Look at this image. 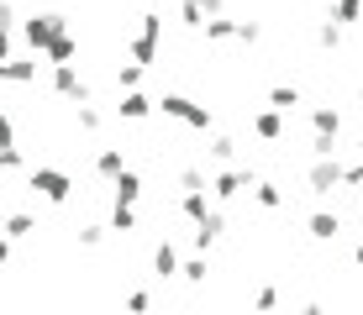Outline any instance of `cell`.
I'll list each match as a JSON object with an SVG mask.
<instances>
[{"label": "cell", "mask_w": 363, "mask_h": 315, "mask_svg": "<svg viewBox=\"0 0 363 315\" xmlns=\"http://www.w3.org/2000/svg\"><path fill=\"white\" fill-rule=\"evenodd\" d=\"M21 37H27L32 53H48L58 37H69V21L58 16V11H32V16L21 21Z\"/></svg>", "instance_id": "1"}, {"label": "cell", "mask_w": 363, "mask_h": 315, "mask_svg": "<svg viewBox=\"0 0 363 315\" xmlns=\"http://www.w3.org/2000/svg\"><path fill=\"white\" fill-rule=\"evenodd\" d=\"M237 27H242V21H232V16H206V42H237Z\"/></svg>", "instance_id": "14"}, {"label": "cell", "mask_w": 363, "mask_h": 315, "mask_svg": "<svg viewBox=\"0 0 363 315\" xmlns=\"http://www.w3.org/2000/svg\"><path fill=\"white\" fill-rule=\"evenodd\" d=\"M221 236H227V216H221V210H216V205H211V210H206V216H200V221H195V247H200V252H206V247H216V242H221Z\"/></svg>", "instance_id": "9"}, {"label": "cell", "mask_w": 363, "mask_h": 315, "mask_svg": "<svg viewBox=\"0 0 363 315\" xmlns=\"http://www.w3.org/2000/svg\"><path fill=\"white\" fill-rule=\"evenodd\" d=\"M358 105H363V90H358Z\"/></svg>", "instance_id": "41"}, {"label": "cell", "mask_w": 363, "mask_h": 315, "mask_svg": "<svg viewBox=\"0 0 363 315\" xmlns=\"http://www.w3.org/2000/svg\"><path fill=\"white\" fill-rule=\"evenodd\" d=\"M179 273H184L190 284H206V273H211V268H206V258H190V263H184Z\"/></svg>", "instance_id": "31"}, {"label": "cell", "mask_w": 363, "mask_h": 315, "mask_svg": "<svg viewBox=\"0 0 363 315\" xmlns=\"http://www.w3.org/2000/svg\"><path fill=\"white\" fill-rule=\"evenodd\" d=\"M316 42H321V47H332V53H337V47H342V21H332V16H327V21L316 27Z\"/></svg>", "instance_id": "25"}, {"label": "cell", "mask_w": 363, "mask_h": 315, "mask_svg": "<svg viewBox=\"0 0 363 315\" xmlns=\"http://www.w3.org/2000/svg\"><path fill=\"white\" fill-rule=\"evenodd\" d=\"M337 184H342V163H337V153L311 158V168H306V189H311V195L327 200V195H337Z\"/></svg>", "instance_id": "4"}, {"label": "cell", "mask_w": 363, "mask_h": 315, "mask_svg": "<svg viewBox=\"0 0 363 315\" xmlns=\"http://www.w3.org/2000/svg\"><path fill=\"white\" fill-rule=\"evenodd\" d=\"M253 305H258V310H274V305H279V289H258Z\"/></svg>", "instance_id": "35"}, {"label": "cell", "mask_w": 363, "mask_h": 315, "mask_svg": "<svg viewBox=\"0 0 363 315\" xmlns=\"http://www.w3.org/2000/svg\"><path fill=\"white\" fill-rule=\"evenodd\" d=\"M158 110H164L169 121L190 126V132H211V126H216V116H211V105H195L190 95H164V100H158Z\"/></svg>", "instance_id": "3"}, {"label": "cell", "mask_w": 363, "mask_h": 315, "mask_svg": "<svg viewBox=\"0 0 363 315\" xmlns=\"http://www.w3.org/2000/svg\"><path fill=\"white\" fill-rule=\"evenodd\" d=\"M111 189H116V200H127V205H137V200H143V179H137L132 168H121L116 179H111Z\"/></svg>", "instance_id": "17"}, {"label": "cell", "mask_w": 363, "mask_h": 315, "mask_svg": "<svg viewBox=\"0 0 363 315\" xmlns=\"http://www.w3.org/2000/svg\"><path fill=\"white\" fill-rule=\"evenodd\" d=\"M74 121H79V132H100V126H106V110L90 105V100H79V105H74Z\"/></svg>", "instance_id": "19"}, {"label": "cell", "mask_w": 363, "mask_h": 315, "mask_svg": "<svg viewBox=\"0 0 363 315\" xmlns=\"http://www.w3.org/2000/svg\"><path fill=\"white\" fill-rule=\"evenodd\" d=\"M211 158H216V163H232V158H237V142H232L227 132H216V137H211Z\"/></svg>", "instance_id": "27"}, {"label": "cell", "mask_w": 363, "mask_h": 315, "mask_svg": "<svg viewBox=\"0 0 363 315\" xmlns=\"http://www.w3.org/2000/svg\"><path fill=\"white\" fill-rule=\"evenodd\" d=\"M0 168H6V173H21V168H27L21 147H0Z\"/></svg>", "instance_id": "28"}, {"label": "cell", "mask_w": 363, "mask_h": 315, "mask_svg": "<svg viewBox=\"0 0 363 315\" xmlns=\"http://www.w3.org/2000/svg\"><path fill=\"white\" fill-rule=\"evenodd\" d=\"M0 147H16V121L0 110Z\"/></svg>", "instance_id": "32"}, {"label": "cell", "mask_w": 363, "mask_h": 315, "mask_svg": "<svg viewBox=\"0 0 363 315\" xmlns=\"http://www.w3.org/2000/svg\"><path fill=\"white\" fill-rule=\"evenodd\" d=\"M37 79V63H27V58H6L0 63V84H32Z\"/></svg>", "instance_id": "12"}, {"label": "cell", "mask_w": 363, "mask_h": 315, "mask_svg": "<svg viewBox=\"0 0 363 315\" xmlns=\"http://www.w3.org/2000/svg\"><path fill=\"white\" fill-rule=\"evenodd\" d=\"M53 90L64 95V100H74V105H79V100H90V84L79 79V69H74V63H53Z\"/></svg>", "instance_id": "7"}, {"label": "cell", "mask_w": 363, "mask_h": 315, "mask_svg": "<svg viewBox=\"0 0 363 315\" xmlns=\"http://www.w3.org/2000/svg\"><path fill=\"white\" fill-rule=\"evenodd\" d=\"M206 210H211V189H179V216L190 226L206 216Z\"/></svg>", "instance_id": "11"}, {"label": "cell", "mask_w": 363, "mask_h": 315, "mask_svg": "<svg viewBox=\"0 0 363 315\" xmlns=\"http://www.w3.org/2000/svg\"><path fill=\"white\" fill-rule=\"evenodd\" d=\"M342 184H347V189H358V184H363V158H358V163H347V168H342Z\"/></svg>", "instance_id": "34"}, {"label": "cell", "mask_w": 363, "mask_h": 315, "mask_svg": "<svg viewBox=\"0 0 363 315\" xmlns=\"http://www.w3.org/2000/svg\"><path fill=\"white\" fill-rule=\"evenodd\" d=\"M121 168H127V153H121V147H100L95 153V173L100 179H116Z\"/></svg>", "instance_id": "15"}, {"label": "cell", "mask_w": 363, "mask_h": 315, "mask_svg": "<svg viewBox=\"0 0 363 315\" xmlns=\"http://www.w3.org/2000/svg\"><path fill=\"white\" fill-rule=\"evenodd\" d=\"M258 37H264V27H258V21H242V27H237V42H247V47H253Z\"/></svg>", "instance_id": "33"}, {"label": "cell", "mask_w": 363, "mask_h": 315, "mask_svg": "<svg viewBox=\"0 0 363 315\" xmlns=\"http://www.w3.org/2000/svg\"><path fill=\"white\" fill-rule=\"evenodd\" d=\"M0 263H11V236L0 231Z\"/></svg>", "instance_id": "38"}, {"label": "cell", "mask_w": 363, "mask_h": 315, "mask_svg": "<svg viewBox=\"0 0 363 315\" xmlns=\"http://www.w3.org/2000/svg\"><path fill=\"white\" fill-rule=\"evenodd\" d=\"M48 58H53V63H74V58H79V42H74V37H58V42L48 47Z\"/></svg>", "instance_id": "26"}, {"label": "cell", "mask_w": 363, "mask_h": 315, "mask_svg": "<svg viewBox=\"0 0 363 315\" xmlns=\"http://www.w3.org/2000/svg\"><path fill=\"white\" fill-rule=\"evenodd\" d=\"M11 32H16V27H0V63L11 58Z\"/></svg>", "instance_id": "37"}, {"label": "cell", "mask_w": 363, "mask_h": 315, "mask_svg": "<svg viewBox=\"0 0 363 315\" xmlns=\"http://www.w3.org/2000/svg\"><path fill=\"white\" fill-rule=\"evenodd\" d=\"M143 63H121V69H116V90H143Z\"/></svg>", "instance_id": "24"}, {"label": "cell", "mask_w": 363, "mask_h": 315, "mask_svg": "<svg viewBox=\"0 0 363 315\" xmlns=\"http://www.w3.org/2000/svg\"><path fill=\"white\" fill-rule=\"evenodd\" d=\"M27 189H37V195H43L48 205H69L74 179H69L64 168H32V173H27Z\"/></svg>", "instance_id": "5"}, {"label": "cell", "mask_w": 363, "mask_h": 315, "mask_svg": "<svg viewBox=\"0 0 363 315\" xmlns=\"http://www.w3.org/2000/svg\"><path fill=\"white\" fill-rule=\"evenodd\" d=\"M111 231H137V205L116 200V205H111Z\"/></svg>", "instance_id": "21"}, {"label": "cell", "mask_w": 363, "mask_h": 315, "mask_svg": "<svg viewBox=\"0 0 363 315\" xmlns=\"http://www.w3.org/2000/svg\"><path fill=\"white\" fill-rule=\"evenodd\" d=\"M179 189H211L206 168H179Z\"/></svg>", "instance_id": "29"}, {"label": "cell", "mask_w": 363, "mask_h": 315, "mask_svg": "<svg viewBox=\"0 0 363 315\" xmlns=\"http://www.w3.org/2000/svg\"><path fill=\"white\" fill-rule=\"evenodd\" d=\"M358 158H363V137H358Z\"/></svg>", "instance_id": "40"}, {"label": "cell", "mask_w": 363, "mask_h": 315, "mask_svg": "<svg viewBox=\"0 0 363 315\" xmlns=\"http://www.w3.org/2000/svg\"><path fill=\"white\" fill-rule=\"evenodd\" d=\"M0 231H6L11 242H21V236H32V231H37V216H32V210H11V216H6V226H0Z\"/></svg>", "instance_id": "16"}, {"label": "cell", "mask_w": 363, "mask_h": 315, "mask_svg": "<svg viewBox=\"0 0 363 315\" xmlns=\"http://www.w3.org/2000/svg\"><path fill=\"white\" fill-rule=\"evenodd\" d=\"M153 110H158V100L143 95V90H121V100H116V116L121 121H147Z\"/></svg>", "instance_id": "8"}, {"label": "cell", "mask_w": 363, "mask_h": 315, "mask_svg": "<svg viewBox=\"0 0 363 315\" xmlns=\"http://www.w3.org/2000/svg\"><path fill=\"white\" fill-rule=\"evenodd\" d=\"M106 231H111V226H79V247H100Z\"/></svg>", "instance_id": "30"}, {"label": "cell", "mask_w": 363, "mask_h": 315, "mask_svg": "<svg viewBox=\"0 0 363 315\" xmlns=\"http://www.w3.org/2000/svg\"><path fill=\"white\" fill-rule=\"evenodd\" d=\"M158 42H164V16H158V11H147V16L137 21V37L127 42V58L143 63V69H153V63H158Z\"/></svg>", "instance_id": "2"}, {"label": "cell", "mask_w": 363, "mask_h": 315, "mask_svg": "<svg viewBox=\"0 0 363 315\" xmlns=\"http://www.w3.org/2000/svg\"><path fill=\"white\" fill-rule=\"evenodd\" d=\"M269 105H279L284 116H290V110L300 105V90H295V84H274V90H269Z\"/></svg>", "instance_id": "23"}, {"label": "cell", "mask_w": 363, "mask_h": 315, "mask_svg": "<svg viewBox=\"0 0 363 315\" xmlns=\"http://www.w3.org/2000/svg\"><path fill=\"white\" fill-rule=\"evenodd\" d=\"M153 273H158V279H174V273H179V252H174L169 242L153 247Z\"/></svg>", "instance_id": "18"}, {"label": "cell", "mask_w": 363, "mask_h": 315, "mask_svg": "<svg viewBox=\"0 0 363 315\" xmlns=\"http://www.w3.org/2000/svg\"><path fill=\"white\" fill-rule=\"evenodd\" d=\"M306 231L316 236V242H337V231H342V221H337L332 210H316V216L306 221Z\"/></svg>", "instance_id": "13"}, {"label": "cell", "mask_w": 363, "mask_h": 315, "mask_svg": "<svg viewBox=\"0 0 363 315\" xmlns=\"http://www.w3.org/2000/svg\"><path fill=\"white\" fill-rule=\"evenodd\" d=\"M0 27H21V21H16V6H11V0H0Z\"/></svg>", "instance_id": "36"}, {"label": "cell", "mask_w": 363, "mask_h": 315, "mask_svg": "<svg viewBox=\"0 0 363 315\" xmlns=\"http://www.w3.org/2000/svg\"><path fill=\"white\" fill-rule=\"evenodd\" d=\"M327 6H332V21H342V27L363 21V0H327Z\"/></svg>", "instance_id": "20"}, {"label": "cell", "mask_w": 363, "mask_h": 315, "mask_svg": "<svg viewBox=\"0 0 363 315\" xmlns=\"http://www.w3.org/2000/svg\"><path fill=\"white\" fill-rule=\"evenodd\" d=\"M353 263H358V268H363V242H358V247H353Z\"/></svg>", "instance_id": "39"}, {"label": "cell", "mask_w": 363, "mask_h": 315, "mask_svg": "<svg viewBox=\"0 0 363 315\" xmlns=\"http://www.w3.org/2000/svg\"><path fill=\"white\" fill-rule=\"evenodd\" d=\"M358 210H363V195H358Z\"/></svg>", "instance_id": "42"}, {"label": "cell", "mask_w": 363, "mask_h": 315, "mask_svg": "<svg viewBox=\"0 0 363 315\" xmlns=\"http://www.w3.org/2000/svg\"><path fill=\"white\" fill-rule=\"evenodd\" d=\"M253 200H258V205H264V210H284V189L279 184H253Z\"/></svg>", "instance_id": "22"}, {"label": "cell", "mask_w": 363, "mask_h": 315, "mask_svg": "<svg viewBox=\"0 0 363 315\" xmlns=\"http://www.w3.org/2000/svg\"><path fill=\"white\" fill-rule=\"evenodd\" d=\"M253 184H258V179H253V168H232V163H227V168L211 179V195H216V200H237L242 189H253Z\"/></svg>", "instance_id": "6"}, {"label": "cell", "mask_w": 363, "mask_h": 315, "mask_svg": "<svg viewBox=\"0 0 363 315\" xmlns=\"http://www.w3.org/2000/svg\"><path fill=\"white\" fill-rule=\"evenodd\" d=\"M253 137H264V142H279V137H284V110H279V105L258 110V116H253Z\"/></svg>", "instance_id": "10"}]
</instances>
